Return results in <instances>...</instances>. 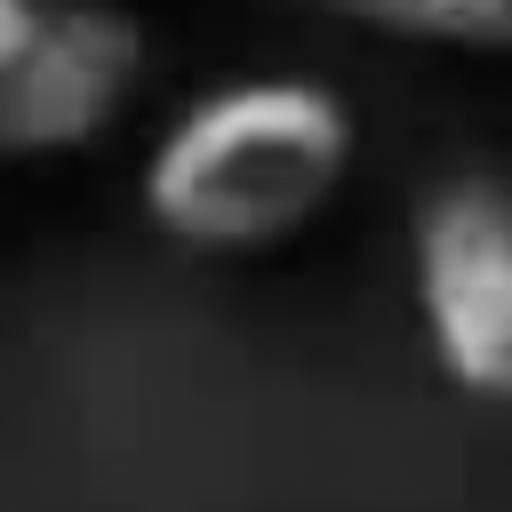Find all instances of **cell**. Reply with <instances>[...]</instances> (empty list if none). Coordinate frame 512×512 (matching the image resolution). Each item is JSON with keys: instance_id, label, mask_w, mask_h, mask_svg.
<instances>
[{"instance_id": "4", "label": "cell", "mask_w": 512, "mask_h": 512, "mask_svg": "<svg viewBox=\"0 0 512 512\" xmlns=\"http://www.w3.org/2000/svg\"><path fill=\"white\" fill-rule=\"evenodd\" d=\"M344 24L400 32V40H448V48H512V0H312Z\"/></svg>"}, {"instance_id": "2", "label": "cell", "mask_w": 512, "mask_h": 512, "mask_svg": "<svg viewBox=\"0 0 512 512\" xmlns=\"http://www.w3.org/2000/svg\"><path fill=\"white\" fill-rule=\"evenodd\" d=\"M144 80L136 16L104 0H0V160L96 144Z\"/></svg>"}, {"instance_id": "1", "label": "cell", "mask_w": 512, "mask_h": 512, "mask_svg": "<svg viewBox=\"0 0 512 512\" xmlns=\"http://www.w3.org/2000/svg\"><path fill=\"white\" fill-rule=\"evenodd\" d=\"M352 168V112L320 80H232L184 104L144 152V216L208 256L296 240Z\"/></svg>"}, {"instance_id": "3", "label": "cell", "mask_w": 512, "mask_h": 512, "mask_svg": "<svg viewBox=\"0 0 512 512\" xmlns=\"http://www.w3.org/2000/svg\"><path fill=\"white\" fill-rule=\"evenodd\" d=\"M416 312L440 376L472 400H512V192L448 176L416 208Z\"/></svg>"}]
</instances>
